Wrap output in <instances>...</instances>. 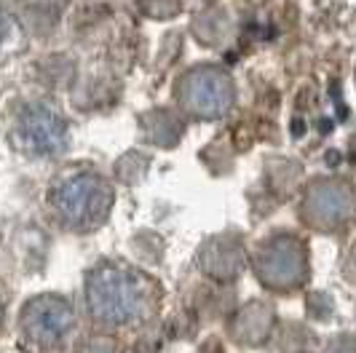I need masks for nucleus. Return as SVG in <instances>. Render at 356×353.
I'll return each instance as SVG.
<instances>
[{"mask_svg":"<svg viewBox=\"0 0 356 353\" xmlns=\"http://www.w3.org/2000/svg\"><path fill=\"white\" fill-rule=\"evenodd\" d=\"M89 311L102 324H131L147 308V292L134 273L118 268H99L89 279Z\"/></svg>","mask_w":356,"mask_h":353,"instance_id":"f257e3e1","label":"nucleus"},{"mask_svg":"<svg viewBox=\"0 0 356 353\" xmlns=\"http://www.w3.org/2000/svg\"><path fill=\"white\" fill-rule=\"evenodd\" d=\"M54 206L75 228H86L99 222L110 206V188L99 176L94 174H75L67 176L56 190H54Z\"/></svg>","mask_w":356,"mask_h":353,"instance_id":"f03ea898","label":"nucleus"},{"mask_svg":"<svg viewBox=\"0 0 356 353\" xmlns=\"http://www.w3.org/2000/svg\"><path fill=\"white\" fill-rule=\"evenodd\" d=\"M72 329V308L59 297H38L22 313V332L30 343L51 348Z\"/></svg>","mask_w":356,"mask_h":353,"instance_id":"7ed1b4c3","label":"nucleus"},{"mask_svg":"<svg viewBox=\"0 0 356 353\" xmlns=\"http://www.w3.org/2000/svg\"><path fill=\"white\" fill-rule=\"evenodd\" d=\"M17 140L22 150L33 156H51L65 147L67 131L59 115L40 105H30L19 113L17 121Z\"/></svg>","mask_w":356,"mask_h":353,"instance_id":"20e7f679","label":"nucleus"},{"mask_svg":"<svg viewBox=\"0 0 356 353\" xmlns=\"http://www.w3.org/2000/svg\"><path fill=\"white\" fill-rule=\"evenodd\" d=\"M233 99L231 81L217 70H198L185 81V102L196 115H220Z\"/></svg>","mask_w":356,"mask_h":353,"instance_id":"39448f33","label":"nucleus"},{"mask_svg":"<svg viewBox=\"0 0 356 353\" xmlns=\"http://www.w3.org/2000/svg\"><path fill=\"white\" fill-rule=\"evenodd\" d=\"M260 279L276 289L298 286L305 279V260L303 252L295 241H273L260 254Z\"/></svg>","mask_w":356,"mask_h":353,"instance_id":"423d86ee","label":"nucleus"},{"mask_svg":"<svg viewBox=\"0 0 356 353\" xmlns=\"http://www.w3.org/2000/svg\"><path fill=\"white\" fill-rule=\"evenodd\" d=\"M351 212H354V195L332 182L316 185L305 198V220L319 228H332L348 220Z\"/></svg>","mask_w":356,"mask_h":353,"instance_id":"0eeeda50","label":"nucleus"},{"mask_svg":"<svg viewBox=\"0 0 356 353\" xmlns=\"http://www.w3.org/2000/svg\"><path fill=\"white\" fill-rule=\"evenodd\" d=\"M330 353H356V343H348V340H343V343H338L335 348Z\"/></svg>","mask_w":356,"mask_h":353,"instance_id":"6e6552de","label":"nucleus"},{"mask_svg":"<svg viewBox=\"0 0 356 353\" xmlns=\"http://www.w3.org/2000/svg\"><path fill=\"white\" fill-rule=\"evenodd\" d=\"M0 35H3V19H0Z\"/></svg>","mask_w":356,"mask_h":353,"instance_id":"1a4fd4ad","label":"nucleus"}]
</instances>
